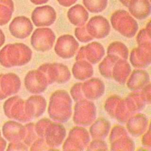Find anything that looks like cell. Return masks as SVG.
I'll list each match as a JSON object with an SVG mask.
<instances>
[{
	"label": "cell",
	"instance_id": "9c48e42d",
	"mask_svg": "<svg viewBox=\"0 0 151 151\" xmlns=\"http://www.w3.org/2000/svg\"><path fill=\"white\" fill-rule=\"evenodd\" d=\"M60 5L61 6L68 7L72 5H74L77 0H57Z\"/></svg>",
	"mask_w": 151,
	"mask_h": 151
},
{
	"label": "cell",
	"instance_id": "277c9868",
	"mask_svg": "<svg viewBox=\"0 0 151 151\" xmlns=\"http://www.w3.org/2000/svg\"><path fill=\"white\" fill-rule=\"evenodd\" d=\"M87 29L94 37L101 38L109 34L110 26L105 18L97 15L90 19L87 24Z\"/></svg>",
	"mask_w": 151,
	"mask_h": 151
},
{
	"label": "cell",
	"instance_id": "8992f818",
	"mask_svg": "<svg viewBox=\"0 0 151 151\" xmlns=\"http://www.w3.org/2000/svg\"><path fill=\"white\" fill-rule=\"evenodd\" d=\"M67 16L72 24L76 25H82L87 20L88 14L82 5L76 4L68 9Z\"/></svg>",
	"mask_w": 151,
	"mask_h": 151
},
{
	"label": "cell",
	"instance_id": "7c38bea8",
	"mask_svg": "<svg viewBox=\"0 0 151 151\" xmlns=\"http://www.w3.org/2000/svg\"><path fill=\"white\" fill-rule=\"evenodd\" d=\"M149 1H150V0H149Z\"/></svg>",
	"mask_w": 151,
	"mask_h": 151
},
{
	"label": "cell",
	"instance_id": "6da1fadb",
	"mask_svg": "<svg viewBox=\"0 0 151 151\" xmlns=\"http://www.w3.org/2000/svg\"><path fill=\"white\" fill-rule=\"evenodd\" d=\"M111 22L115 29L127 37L133 36L137 29L136 21L125 10L115 11L111 15Z\"/></svg>",
	"mask_w": 151,
	"mask_h": 151
},
{
	"label": "cell",
	"instance_id": "5b68a950",
	"mask_svg": "<svg viewBox=\"0 0 151 151\" xmlns=\"http://www.w3.org/2000/svg\"><path fill=\"white\" fill-rule=\"evenodd\" d=\"M127 7L131 14L139 19H144L150 14L149 0H132Z\"/></svg>",
	"mask_w": 151,
	"mask_h": 151
},
{
	"label": "cell",
	"instance_id": "3957f363",
	"mask_svg": "<svg viewBox=\"0 0 151 151\" xmlns=\"http://www.w3.org/2000/svg\"><path fill=\"white\" fill-rule=\"evenodd\" d=\"M9 31L14 36L24 38L29 35L32 29V25L30 20L24 17H15L9 25Z\"/></svg>",
	"mask_w": 151,
	"mask_h": 151
},
{
	"label": "cell",
	"instance_id": "7a4b0ae2",
	"mask_svg": "<svg viewBox=\"0 0 151 151\" xmlns=\"http://www.w3.org/2000/svg\"><path fill=\"white\" fill-rule=\"evenodd\" d=\"M31 18L37 26L50 25L55 21L56 12L53 7L45 5L35 8L32 12Z\"/></svg>",
	"mask_w": 151,
	"mask_h": 151
},
{
	"label": "cell",
	"instance_id": "8fae6325",
	"mask_svg": "<svg viewBox=\"0 0 151 151\" xmlns=\"http://www.w3.org/2000/svg\"><path fill=\"white\" fill-rule=\"evenodd\" d=\"M132 0H119V1L125 6H128Z\"/></svg>",
	"mask_w": 151,
	"mask_h": 151
},
{
	"label": "cell",
	"instance_id": "ba28073f",
	"mask_svg": "<svg viewBox=\"0 0 151 151\" xmlns=\"http://www.w3.org/2000/svg\"><path fill=\"white\" fill-rule=\"evenodd\" d=\"M83 3L90 12L99 13L106 9L108 0H83Z\"/></svg>",
	"mask_w": 151,
	"mask_h": 151
},
{
	"label": "cell",
	"instance_id": "30bf717a",
	"mask_svg": "<svg viewBox=\"0 0 151 151\" xmlns=\"http://www.w3.org/2000/svg\"><path fill=\"white\" fill-rule=\"evenodd\" d=\"M49 0H30V1L35 5H42L47 3Z\"/></svg>",
	"mask_w": 151,
	"mask_h": 151
},
{
	"label": "cell",
	"instance_id": "52a82bcc",
	"mask_svg": "<svg viewBox=\"0 0 151 151\" xmlns=\"http://www.w3.org/2000/svg\"><path fill=\"white\" fill-rule=\"evenodd\" d=\"M14 5L12 0H0V25L10 20L14 10Z\"/></svg>",
	"mask_w": 151,
	"mask_h": 151
}]
</instances>
